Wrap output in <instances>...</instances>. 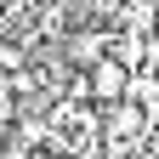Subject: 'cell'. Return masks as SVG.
Wrapping results in <instances>:
<instances>
[{
    "instance_id": "1",
    "label": "cell",
    "mask_w": 159,
    "mask_h": 159,
    "mask_svg": "<svg viewBox=\"0 0 159 159\" xmlns=\"http://www.w3.org/2000/svg\"><path fill=\"white\" fill-rule=\"evenodd\" d=\"M85 80H91V102H97V108H108V102H119V97L131 91V68H119L114 57H102Z\"/></svg>"
},
{
    "instance_id": "2",
    "label": "cell",
    "mask_w": 159,
    "mask_h": 159,
    "mask_svg": "<svg viewBox=\"0 0 159 159\" xmlns=\"http://www.w3.org/2000/svg\"><path fill=\"white\" fill-rule=\"evenodd\" d=\"M0 159H34L23 142H11V136H6V142H0Z\"/></svg>"
}]
</instances>
